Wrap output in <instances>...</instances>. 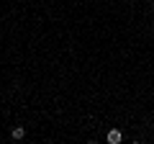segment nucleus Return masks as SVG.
Wrapping results in <instances>:
<instances>
[{
	"label": "nucleus",
	"mask_w": 154,
	"mask_h": 144,
	"mask_svg": "<svg viewBox=\"0 0 154 144\" xmlns=\"http://www.w3.org/2000/svg\"><path fill=\"white\" fill-rule=\"evenodd\" d=\"M121 139H123L121 129H110L108 131V144H121Z\"/></svg>",
	"instance_id": "1"
},
{
	"label": "nucleus",
	"mask_w": 154,
	"mask_h": 144,
	"mask_svg": "<svg viewBox=\"0 0 154 144\" xmlns=\"http://www.w3.org/2000/svg\"><path fill=\"white\" fill-rule=\"evenodd\" d=\"M11 136H13V139L18 142V139H23V136H26V129H23V126H16V129H13V134H11Z\"/></svg>",
	"instance_id": "2"
}]
</instances>
